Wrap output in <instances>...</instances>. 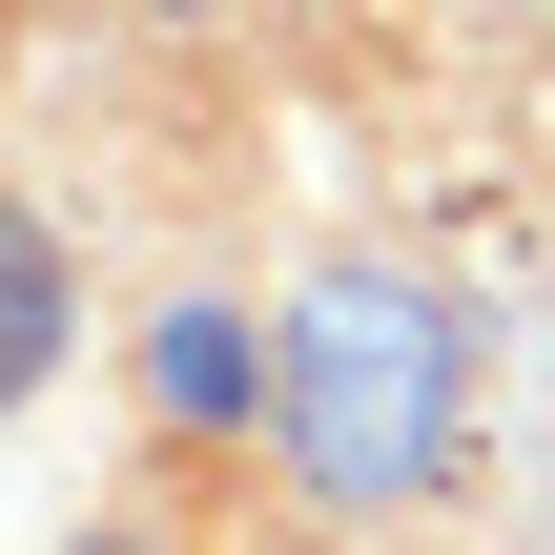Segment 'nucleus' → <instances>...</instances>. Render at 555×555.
<instances>
[{
	"instance_id": "nucleus-4",
	"label": "nucleus",
	"mask_w": 555,
	"mask_h": 555,
	"mask_svg": "<svg viewBox=\"0 0 555 555\" xmlns=\"http://www.w3.org/2000/svg\"><path fill=\"white\" fill-rule=\"evenodd\" d=\"M124 21H227V0H124Z\"/></svg>"
},
{
	"instance_id": "nucleus-2",
	"label": "nucleus",
	"mask_w": 555,
	"mask_h": 555,
	"mask_svg": "<svg viewBox=\"0 0 555 555\" xmlns=\"http://www.w3.org/2000/svg\"><path fill=\"white\" fill-rule=\"evenodd\" d=\"M288 391V330H247L227 288H185V309H144V412L165 433H247Z\"/></svg>"
},
{
	"instance_id": "nucleus-3",
	"label": "nucleus",
	"mask_w": 555,
	"mask_h": 555,
	"mask_svg": "<svg viewBox=\"0 0 555 555\" xmlns=\"http://www.w3.org/2000/svg\"><path fill=\"white\" fill-rule=\"evenodd\" d=\"M62 330H82V268H62V227H41V206H0V412L62 371Z\"/></svg>"
},
{
	"instance_id": "nucleus-5",
	"label": "nucleus",
	"mask_w": 555,
	"mask_h": 555,
	"mask_svg": "<svg viewBox=\"0 0 555 555\" xmlns=\"http://www.w3.org/2000/svg\"><path fill=\"white\" fill-rule=\"evenodd\" d=\"M82 555H144V535H82Z\"/></svg>"
},
{
	"instance_id": "nucleus-1",
	"label": "nucleus",
	"mask_w": 555,
	"mask_h": 555,
	"mask_svg": "<svg viewBox=\"0 0 555 555\" xmlns=\"http://www.w3.org/2000/svg\"><path fill=\"white\" fill-rule=\"evenodd\" d=\"M288 494L309 515H433L474 474V309L433 268H309L288 288Z\"/></svg>"
}]
</instances>
